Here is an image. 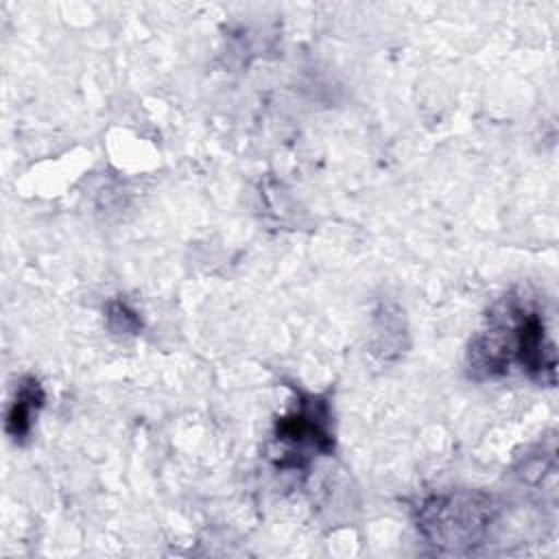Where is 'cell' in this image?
Segmentation results:
<instances>
[{"instance_id": "cell-1", "label": "cell", "mask_w": 559, "mask_h": 559, "mask_svg": "<svg viewBox=\"0 0 559 559\" xmlns=\"http://www.w3.org/2000/svg\"><path fill=\"white\" fill-rule=\"evenodd\" d=\"M465 365L474 380L520 371L537 384L555 386L557 349L539 299L520 288L500 297L472 336Z\"/></svg>"}, {"instance_id": "cell-2", "label": "cell", "mask_w": 559, "mask_h": 559, "mask_svg": "<svg viewBox=\"0 0 559 559\" xmlns=\"http://www.w3.org/2000/svg\"><path fill=\"white\" fill-rule=\"evenodd\" d=\"M498 504L483 491H448L428 496L415 511L417 531L445 552L474 550L489 535Z\"/></svg>"}, {"instance_id": "cell-3", "label": "cell", "mask_w": 559, "mask_h": 559, "mask_svg": "<svg viewBox=\"0 0 559 559\" xmlns=\"http://www.w3.org/2000/svg\"><path fill=\"white\" fill-rule=\"evenodd\" d=\"M334 417L325 395L295 389L290 408L275 419L271 459L280 472H306L317 456L334 452Z\"/></svg>"}, {"instance_id": "cell-4", "label": "cell", "mask_w": 559, "mask_h": 559, "mask_svg": "<svg viewBox=\"0 0 559 559\" xmlns=\"http://www.w3.org/2000/svg\"><path fill=\"white\" fill-rule=\"evenodd\" d=\"M46 404V391L35 376H22L17 380L15 393L7 408L4 430L15 443H24L31 437L33 424Z\"/></svg>"}, {"instance_id": "cell-5", "label": "cell", "mask_w": 559, "mask_h": 559, "mask_svg": "<svg viewBox=\"0 0 559 559\" xmlns=\"http://www.w3.org/2000/svg\"><path fill=\"white\" fill-rule=\"evenodd\" d=\"M105 319L111 332L118 334H138L142 330L140 314L122 299H111L105 310Z\"/></svg>"}]
</instances>
